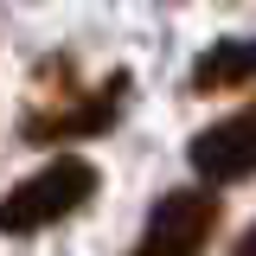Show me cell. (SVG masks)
<instances>
[{
  "instance_id": "cell-1",
  "label": "cell",
  "mask_w": 256,
  "mask_h": 256,
  "mask_svg": "<svg viewBox=\"0 0 256 256\" xmlns=\"http://www.w3.org/2000/svg\"><path fill=\"white\" fill-rule=\"evenodd\" d=\"M96 198V166L77 154L64 160H45L38 173H26L20 186L0 198V230L6 237H26V230H45V224L70 218V212H84Z\"/></svg>"
},
{
  "instance_id": "cell-2",
  "label": "cell",
  "mask_w": 256,
  "mask_h": 256,
  "mask_svg": "<svg viewBox=\"0 0 256 256\" xmlns=\"http://www.w3.org/2000/svg\"><path fill=\"white\" fill-rule=\"evenodd\" d=\"M122 102H128V70H109L90 96L32 109L26 122H20V134H26V141H84V134H102V128L122 122Z\"/></svg>"
},
{
  "instance_id": "cell-3",
  "label": "cell",
  "mask_w": 256,
  "mask_h": 256,
  "mask_svg": "<svg viewBox=\"0 0 256 256\" xmlns=\"http://www.w3.org/2000/svg\"><path fill=\"white\" fill-rule=\"evenodd\" d=\"M218 237V198L212 192H166L154 212H148V230H141V250H166V256H192Z\"/></svg>"
},
{
  "instance_id": "cell-4",
  "label": "cell",
  "mask_w": 256,
  "mask_h": 256,
  "mask_svg": "<svg viewBox=\"0 0 256 256\" xmlns=\"http://www.w3.org/2000/svg\"><path fill=\"white\" fill-rule=\"evenodd\" d=\"M192 166H198L212 186L250 180L256 173V109L224 116V122H212L205 134H192Z\"/></svg>"
},
{
  "instance_id": "cell-5",
  "label": "cell",
  "mask_w": 256,
  "mask_h": 256,
  "mask_svg": "<svg viewBox=\"0 0 256 256\" xmlns=\"http://www.w3.org/2000/svg\"><path fill=\"white\" fill-rule=\"evenodd\" d=\"M256 84V38H218L212 52H198L192 64V90L218 96V90H244Z\"/></svg>"
},
{
  "instance_id": "cell-6",
  "label": "cell",
  "mask_w": 256,
  "mask_h": 256,
  "mask_svg": "<svg viewBox=\"0 0 256 256\" xmlns=\"http://www.w3.org/2000/svg\"><path fill=\"white\" fill-rule=\"evenodd\" d=\"M237 250H244V256H256V224L244 230V237H237Z\"/></svg>"
}]
</instances>
